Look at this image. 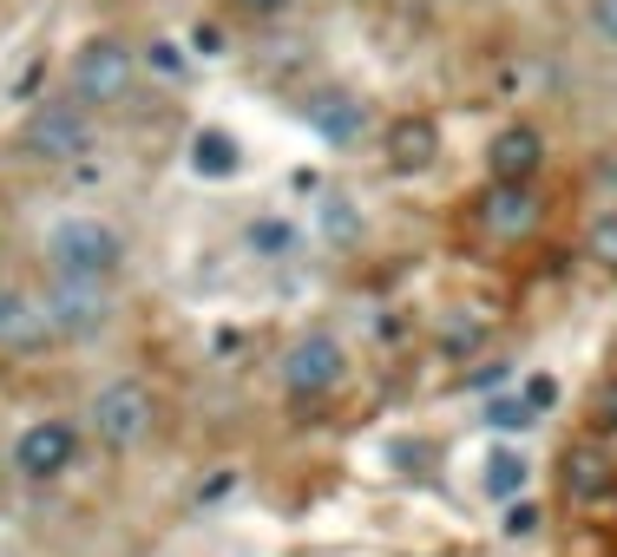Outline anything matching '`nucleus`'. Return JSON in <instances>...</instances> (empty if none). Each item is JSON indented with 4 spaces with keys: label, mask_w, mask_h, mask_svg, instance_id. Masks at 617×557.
<instances>
[{
    "label": "nucleus",
    "mask_w": 617,
    "mask_h": 557,
    "mask_svg": "<svg viewBox=\"0 0 617 557\" xmlns=\"http://www.w3.org/2000/svg\"><path fill=\"white\" fill-rule=\"evenodd\" d=\"M125 263H132V243H125V230L105 210H59L46 223V236H39V276L118 289Z\"/></svg>",
    "instance_id": "f03ea898"
},
{
    "label": "nucleus",
    "mask_w": 617,
    "mask_h": 557,
    "mask_svg": "<svg viewBox=\"0 0 617 557\" xmlns=\"http://www.w3.org/2000/svg\"><path fill=\"white\" fill-rule=\"evenodd\" d=\"M585 263H598L605 276H617V204H598L585 223Z\"/></svg>",
    "instance_id": "6ab92c4d"
},
{
    "label": "nucleus",
    "mask_w": 617,
    "mask_h": 557,
    "mask_svg": "<svg viewBox=\"0 0 617 557\" xmlns=\"http://www.w3.org/2000/svg\"><path fill=\"white\" fill-rule=\"evenodd\" d=\"M184 164H191V177H204V184H237V177H243V138L224 131V125H197L191 144H184Z\"/></svg>",
    "instance_id": "4468645a"
},
{
    "label": "nucleus",
    "mask_w": 617,
    "mask_h": 557,
    "mask_svg": "<svg viewBox=\"0 0 617 557\" xmlns=\"http://www.w3.org/2000/svg\"><path fill=\"white\" fill-rule=\"evenodd\" d=\"M99 144H105V118H92L66 92L33 98L13 125V158L33 171H85L99 158Z\"/></svg>",
    "instance_id": "7ed1b4c3"
},
{
    "label": "nucleus",
    "mask_w": 617,
    "mask_h": 557,
    "mask_svg": "<svg viewBox=\"0 0 617 557\" xmlns=\"http://www.w3.org/2000/svg\"><path fill=\"white\" fill-rule=\"evenodd\" d=\"M138 66H145V79L184 85V79L197 72V53H191L184 39H171V33H151V39H138Z\"/></svg>",
    "instance_id": "f3484780"
},
{
    "label": "nucleus",
    "mask_w": 617,
    "mask_h": 557,
    "mask_svg": "<svg viewBox=\"0 0 617 557\" xmlns=\"http://www.w3.org/2000/svg\"><path fill=\"white\" fill-rule=\"evenodd\" d=\"M79 446H85V433H79L72 414H33V420L7 440V473H13L20 486H59V479L79 466Z\"/></svg>",
    "instance_id": "0eeeda50"
},
{
    "label": "nucleus",
    "mask_w": 617,
    "mask_h": 557,
    "mask_svg": "<svg viewBox=\"0 0 617 557\" xmlns=\"http://www.w3.org/2000/svg\"><path fill=\"white\" fill-rule=\"evenodd\" d=\"M296 118H302V125H309L322 144H335V151H355V144L375 131V105H368V92L335 85V79L309 85V92L296 98Z\"/></svg>",
    "instance_id": "6e6552de"
},
{
    "label": "nucleus",
    "mask_w": 617,
    "mask_h": 557,
    "mask_svg": "<svg viewBox=\"0 0 617 557\" xmlns=\"http://www.w3.org/2000/svg\"><path fill=\"white\" fill-rule=\"evenodd\" d=\"M473 223L493 243H533L546 230V190L539 184H487L473 197Z\"/></svg>",
    "instance_id": "1a4fd4ad"
},
{
    "label": "nucleus",
    "mask_w": 617,
    "mask_h": 557,
    "mask_svg": "<svg viewBox=\"0 0 617 557\" xmlns=\"http://www.w3.org/2000/svg\"><path fill=\"white\" fill-rule=\"evenodd\" d=\"M276 387H283L289 407H322L329 394H342L349 387V348H342V335L322 328V322L296 328L283 341V355H276Z\"/></svg>",
    "instance_id": "39448f33"
},
{
    "label": "nucleus",
    "mask_w": 617,
    "mask_h": 557,
    "mask_svg": "<svg viewBox=\"0 0 617 557\" xmlns=\"http://www.w3.org/2000/svg\"><path fill=\"white\" fill-rule=\"evenodd\" d=\"M79 433H85V446L132 460L164 433V394L145 374H105L79 407Z\"/></svg>",
    "instance_id": "f257e3e1"
},
{
    "label": "nucleus",
    "mask_w": 617,
    "mask_h": 557,
    "mask_svg": "<svg viewBox=\"0 0 617 557\" xmlns=\"http://www.w3.org/2000/svg\"><path fill=\"white\" fill-rule=\"evenodd\" d=\"M250 250H256V256H289V250H296V230H289L283 217H256V223H250Z\"/></svg>",
    "instance_id": "412c9836"
},
{
    "label": "nucleus",
    "mask_w": 617,
    "mask_h": 557,
    "mask_svg": "<svg viewBox=\"0 0 617 557\" xmlns=\"http://www.w3.org/2000/svg\"><path fill=\"white\" fill-rule=\"evenodd\" d=\"M539 525H546V512H539V499H533V492H526V499H513V506H500V538L533 545V538H539Z\"/></svg>",
    "instance_id": "aec40b11"
},
{
    "label": "nucleus",
    "mask_w": 617,
    "mask_h": 557,
    "mask_svg": "<svg viewBox=\"0 0 617 557\" xmlns=\"http://www.w3.org/2000/svg\"><path fill=\"white\" fill-rule=\"evenodd\" d=\"M138 79H145V66H138V39H125V33H112V26H99V33H85V39L66 53L59 92H66L72 105H85L92 118H112V112H125V105H132Z\"/></svg>",
    "instance_id": "20e7f679"
},
{
    "label": "nucleus",
    "mask_w": 617,
    "mask_h": 557,
    "mask_svg": "<svg viewBox=\"0 0 617 557\" xmlns=\"http://www.w3.org/2000/svg\"><path fill=\"white\" fill-rule=\"evenodd\" d=\"M237 7H243V13H256V20H276V13H289L296 0H237Z\"/></svg>",
    "instance_id": "a878e982"
},
{
    "label": "nucleus",
    "mask_w": 617,
    "mask_h": 557,
    "mask_svg": "<svg viewBox=\"0 0 617 557\" xmlns=\"http://www.w3.org/2000/svg\"><path fill=\"white\" fill-rule=\"evenodd\" d=\"M480 492H487L493 506L526 499V492H533V453H526L519 440H500V446L480 460Z\"/></svg>",
    "instance_id": "2eb2a0df"
},
{
    "label": "nucleus",
    "mask_w": 617,
    "mask_h": 557,
    "mask_svg": "<svg viewBox=\"0 0 617 557\" xmlns=\"http://www.w3.org/2000/svg\"><path fill=\"white\" fill-rule=\"evenodd\" d=\"M579 13H585V33L605 53H617V0H579Z\"/></svg>",
    "instance_id": "5701e85b"
},
{
    "label": "nucleus",
    "mask_w": 617,
    "mask_h": 557,
    "mask_svg": "<svg viewBox=\"0 0 617 557\" xmlns=\"http://www.w3.org/2000/svg\"><path fill=\"white\" fill-rule=\"evenodd\" d=\"M487 427H493L500 440H526V433L539 427V414L519 401V387H506V394H493V401H487Z\"/></svg>",
    "instance_id": "a211bd4d"
},
{
    "label": "nucleus",
    "mask_w": 617,
    "mask_h": 557,
    "mask_svg": "<svg viewBox=\"0 0 617 557\" xmlns=\"http://www.w3.org/2000/svg\"><path fill=\"white\" fill-rule=\"evenodd\" d=\"M441 151H447V138H441L434 112H401V118L381 125V158H388L395 177H427L441 164Z\"/></svg>",
    "instance_id": "9b49d317"
},
{
    "label": "nucleus",
    "mask_w": 617,
    "mask_h": 557,
    "mask_svg": "<svg viewBox=\"0 0 617 557\" xmlns=\"http://www.w3.org/2000/svg\"><path fill=\"white\" fill-rule=\"evenodd\" d=\"M559 499H565L572 512H598V506L617 499V453L605 440L565 446V460H559Z\"/></svg>",
    "instance_id": "9d476101"
},
{
    "label": "nucleus",
    "mask_w": 617,
    "mask_h": 557,
    "mask_svg": "<svg viewBox=\"0 0 617 557\" xmlns=\"http://www.w3.org/2000/svg\"><path fill=\"white\" fill-rule=\"evenodd\" d=\"M546 171V131L513 118L487 138V184H539Z\"/></svg>",
    "instance_id": "f8f14e48"
},
{
    "label": "nucleus",
    "mask_w": 617,
    "mask_h": 557,
    "mask_svg": "<svg viewBox=\"0 0 617 557\" xmlns=\"http://www.w3.org/2000/svg\"><path fill=\"white\" fill-rule=\"evenodd\" d=\"M39 315H46V335L66 341V348H85L99 335H112L118 322V289L105 282H66V276H39Z\"/></svg>",
    "instance_id": "423d86ee"
},
{
    "label": "nucleus",
    "mask_w": 617,
    "mask_h": 557,
    "mask_svg": "<svg viewBox=\"0 0 617 557\" xmlns=\"http://www.w3.org/2000/svg\"><path fill=\"white\" fill-rule=\"evenodd\" d=\"M197 59H224V26L210 20V26H191V39H184Z\"/></svg>",
    "instance_id": "393cba45"
},
{
    "label": "nucleus",
    "mask_w": 617,
    "mask_h": 557,
    "mask_svg": "<svg viewBox=\"0 0 617 557\" xmlns=\"http://www.w3.org/2000/svg\"><path fill=\"white\" fill-rule=\"evenodd\" d=\"M513 387H519V401H526L539 420H552V414H559V381H552V374H519Z\"/></svg>",
    "instance_id": "4be33fe9"
},
{
    "label": "nucleus",
    "mask_w": 617,
    "mask_h": 557,
    "mask_svg": "<svg viewBox=\"0 0 617 557\" xmlns=\"http://www.w3.org/2000/svg\"><path fill=\"white\" fill-rule=\"evenodd\" d=\"M46 341L53 335H46V315H39V289L0 276V355H33Z\"/></svg>",
    "instance_id": "ddd939ff"
},
{
    "label": "nucleus",
    "mask_w": 617,
    "mask_h": 557,
    "mask_svg": "<svg viewBox=\"0 0 617 557\" xmlns=\"http://www.w3.org/2000/svg\"><path fill=\"white\" fill-rule=\"evenodd\" d=\"M585 414H592L598 433H617V374H605V381L592 387V407H585Z\"/></svg>",
    "instance_id": "b1692460"
},
{
    "label": "nucleus",
    "mask_w": 617,
    "mask_h": 557,
    "mask_svg": "<svg viewBox=\"0 0 617 557\" xmlns=\"http://www.w3.org/2000/svg\"><path fill=\"white\" fill-rule=\"evenodd\" d=\"M0 466H7V446H0Z\"/></svg>",
    "instance_id": "bb28decb"
},
{
    "label": "nucleus",
    "mask_w": 617,
    "mask_h": 557,
    "mask_svg": "<svg viewBox=\"0 0 617 557\" xmlns=\"http://www.w3.org/2000/svg\"><path fill=\"white\" fill-rule=\"evenodd\" d=\"M309 223H316V236H322L329 250H349V243H362V230H368V217H362L355 197H342V190H322V197L309 204Z\"/></svg>",
    "instance_id": "dca6fc26"
}]
</instances>
